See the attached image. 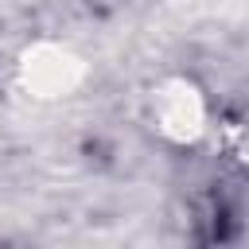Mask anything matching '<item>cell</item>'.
<instances>
[{
  "mask_svg": "<svg viewBox=\"0 0 249 249\" xmlns=\"http://www.w3.org/2000/svg\"><path fill=\"white\" fill-rule=\"evenodd\" d=\"M152 117L171 140H195L198 132H206V101L191 82H167L152 97Z\"/></svg>",
  "mask_w": 249,
  "mask_h": 249,
  "instance_id": "cell-1",
  "label": "cell"
},
{
  "mask_svg": "<svg viewBox=\"0 0 249 249\" xmlns=\"http://www.w3.org/2000/svg\"><path fill=\"white\" fill-rule=\"evenodd\" d=\"M74 82H78V58H70L66 51H51L47 58L27 62V86L43 89L47 97H54V93L70 89Z\"/></svg>",
  "mask_w": 249,
  "mask_h": 249,
  "instance_id": "cell-2",
  "label": "cell"
},
{
  "mask_svg": "<svg viewBox=\"0 0 249 249\" xmlns=\"http://www.w3.org/2000/svg\"><path fill=\"white\" fill-rule=\"evenodd\" d=\"M233 144H237V152L249 160V113H245V117H241V124L233 128Z\"/></svg>",
  "mask_w": 249,
  "mask_h": 249,
  "instance_id": "cell-3",
  "label": "cell"
}]
</instances>
